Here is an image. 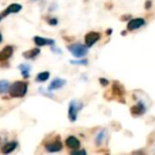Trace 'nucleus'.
I'll return each instance as SVG.
<instances>
[{
  "instance_id": "nucleus-5",
  "label": "nucleus",
  "mask_w": 155,
  "mask_h": 155,
  "mask_svg": "<svg viewBox=\"0 0 155 155\" xmlns=\"http://www.w3.org/2000/svg\"><path fill=\"white\" fill-rule=\"evenodd\" d=\"M144 25H146V20L143 18H133L129 21L127 28V31H135L137 29H140Z\"/></svg>"
},
{
  "instance_id": "nucleus-25",
  "label": "nucleus",
  "mask_w": 155,
  "mask_h": 155,
  "mask_svg": "<svg viewBox=\"0 0 155 155\" xmlns=\"http://www.w3.org/2000/svg\"><path fill=\"white\" fill-rule=\"evenodd\" d=\"M127 18H131V15H124L121 17V20H127Z\"/></svg>"
},
{
  "instance_id": "nucleus-23",
  "label": "nucleus",
  "mask_w": 155,
  "mask_h": 155,
  "mask_svg": "<svg viewBox=\"0 0 155 155\" xmlns=\"http://www.w3.org/2000/svg\"><path fill=\"white\" fill-rule=\"evenodd\" d=\"M71 154H86V151H78V149L77 150H72L71 151Z\"/></svg>"
},
{
  "instance_id": "nucleus-19",
  "label": "nucleus",
  "mask_w": 155,
  "mask_h": 155,
  "mask_svg": "<svg viewBox=\"0 0 155 155\" xmlns=\"http://www.w3.org/2000/svg\"><path fill=\"white\" fill-rule=\"evenodd\" d=\"M9 88H10V84L8 81H5V80L0 81V95L7 93V91H9Z\"/></svg>"
},
{
  "instance_id": "nucleus-14",
  "label": "nucleus",
  "mask_w": 155,
  "mask_h": 155,
  "mask_svg": "<svg viewBox=\"0 0 155 155\" xmlns=\"http://www.w3.org/2000/svg\"><path fill=\"white\" fill-rule=\"evenodd\" d=\"M39 53H41V50H39L38 48H33V49L24 52V53H22V56L28 58V60H33V58H35L36 56H38Z\"/></svg>"
},
{
  "instance_id": "nucleus-10",
  "label": "nucleus",
  "mask_w": 155,
  "mask_h": 155,
  "mask_svg": "<svg viewBox=\"0 0 155 155\" xmlns=\"http://www.w3.org/2000/svg\"><path fill=\"white\" fill-rule=\"evenodd\" d=\"M65 143H66L67 148L71 149V150H77V149H79L81 147L80 140L78 139L75 136H69V137H67Z\"/></svg>"
},
{
  "instance_id": "nucleus-4",
  "label": "nucleus",
  "mask_w": 155,
  "mask_h": 155,
  "mask_svg": "<svg viewBox=\"0 0 155 155\" xmlns=\"http://www.w3.org/2000/svg\"><path fill=\"white\" fill-rule=\"evenodd\" d=\"M101 37V34L99 32H95V31H91V32H88L86 35H85V45L87 47H91L94 46Z\"/></svg>"
},
{
  "instance_id": "nucleus-15",
  "label": "nucleus",
  "mask_w": 155,
  "mask_h": 155,
  "mask_svg": "<svg viewBox=\"0 0 155 155\" xmlns=\"http://www.w3.org/2000/svg\"><path fill=\"white\" fill-rule=\"evenodd\" d=\"M16 147H17V142H15V141L8 142V143H5V146L1 148V152H2L3 154H9V153L13 152V151L15 150Z\"/></svg>"
},
{
  "instance_id": "nucleus-17",
  "label": "nucleus",
  "mask_w": 155,
  "mask_h": 155,
  "mask_svg": "<svg viewBox=\"0 0 155 155\" xmlns=\"http://www.w3.org/2000/svg\"><path fill=\"white\" fill-rule=\"evenodd\" d=\"M49 77H50L49 71H43V72H39L36 75V81L37 82H46L49 79Z\"/></svg>"
},
{
  "instance_id": "nucleus-13",
  "label": "nucleus",
  "mask_w": 155,
  "mask_h": 155,
  "mask_svg": "<svg viewBox=\"0 0 155 155\" xmlns=\"http://www.w3.org/2000/svg\"><path fill=\"white\" fill-rule=\"evenodd\" d=\"M34 43L36 46L38 47H43V46L46 45H50V46H53L55 44V41L53 39H47V38H44L41 36H35L34 37Z\"/></svg>"
},
{
  "instance_id": "nucleus-28",
  "label": "nucleus",
  "mask_w": 155,
  "mask_h": 155,
  "mask_svg": "<svg viewBox=\"0 0 155 155\" xmlns=\"http://www.w3.org/2000/svg\"><path fill=\"white\" fill-rule=\"evenodd\" d=\"M3 18V16H2V14H0V21H1V19Z\"/></svg>"
},
{
  "instance_id": "nucleus-22",
  "label": "nucleus",
  "mask_w": 155,
  "mask_h": 155,
  "mask_svg": "<svg viewBox=\"0 0 155 155\" xmlns=\"http://www.w3.org/2000/svg\"><path fill=\"white\" fill-rule=\"evenodd\" d=\"M47 21H48V24L51 25V26H56L58 20L56 19V18H50V19H48Z\"/></svg>"
},
{
  "instance_id": "nucleus-12",
  "label": "nucleus",
  "mask_w": 155,
  "mask_h": 155,
  "mask_svg": "<svg viewBox=\"0 0 155 155\" xmlns=\"http://www.w3.org/2000/svg\"><path fill=\"white\" fill-rule=\"evenodd\" d=\"M66 84V81L61 79V78H56L50 83V85L48 86V91H55V89L62 88L64 85Z\"/></svg>"
},
{
  "instance_id": "nucleus-20",
  "label": "nucleus",
  "mask_w": 155,
  "mask_h": 155,
  "mask_svg": "<svg viewBox=\"0 0 155 155\" xmlns=\"http://www.w3.org/2000/svg\"><path fill=\"white\" fill-rule=\"evenodd\" d=\"M87 60H81V61H71V64L75 65H87Z\"/></svg>"
},
{
  "instance_id": "nucleus-16",
  "label": "nucleus",
  "mask_w": 155,
  "mask_h": 155,
  "mask_svg": "<svg viewBox=\"0 0 155 155\" xmlns=\"http://www.w3.org/2000/svg\"><path fill=\"white\" fill-rule=\"evenodd\" d=\"M18 68H19V70L21 71L22 77H24L25 79H28V78H29V73H30V70H31L30 65L21 64V65H19V66H18Z\"/></svg>"
},
{
  "instance_id": "nucleus-6",
  "label": "nucleus",
  "mask_w": 155,
  "mask_h": 155,
  "mask_svg": "<svg viewBox=\"0 0 155 155\" xmlns=\"http://www.w3.org/2000/svg\"><path fill=\"white\" fill-rule=\"evenodd\" d=\"M14 53V47L11 45L5 46L1 51H0V62H7Z\"/></svg>"
},
{
  "instance_id": "nucleus-24",
  "label": "nucleus",
  "mask_w": 155,
  "mask_h": 155,
  "mask_svg": "<svg viewBox=\"0 0 155 155\" xmlns=\"http://www.w3.org/2000/svg\"><path fill=\"white\" fill-rule=\"evenodd\" d=\"M151 5H152V1H151V0H147L146 5H144V8L148 10V9H150V8H151Z\"/></svg>"
},
{
  "instance_id": "nucleus-18",
  "label": "nucleus",
  "mask_w": 155,
  "mask_h": 155,
  "mask_svg": "<svg viewBox=\"0 0 155 155\" xmlns=\"http://www.w3.org/2000/svg\"><path fill=\"white\" fill-rule=\"evenodd\" d=\"M104 139H105V131L102 130L101 132L98 133L97 137H96V144H97V146H101V144L103 143Z\"/></svg>"
},
{
  "instance_id": "nucleus-9",
  "label": "nucleus",
  "mask_w": 155,
  "mask_h": 155,
  "mask_svg": "<svg viewBox=\"0 0 155 155\" xmlns=\"http://www.w3.org/2000/svg\"><path fill=\"white\" fill-rule=\"evenodd\" d=\"M130 112L135 117L141 116V115L144 114V112H146V106H144V104L142 103V102H138L137 104H135V105H133L130 108Z\"/></svg>"
},
{
  "instance_id": "nucleus-11",
  "label": "nucleus",
  "mask_w": 155,
  "mask_h": 155,
  "mask_svg": "<svg viewBox=\"0 0 155 155\" xmlns=\"http://www.w3.org/2000/svg\"><path fill=\"white\" fill-rule=\"evenodd\" d=\"M21 9H22L21 5H19V3H13V5H9V7L2 12V16L5 17V16L10 15V14L18 13L19 11H21Z\"/></svg>"
},
{
  "instance_id": "nucleus-8",
  "label": "nucleus",
  "mask_w": 155,
  "mask_h": 155,
  "mask_svg": "<svg viewBox=\"0 0 155 155\" xmlns=\"http://www.w3.org/2000/svg\"><path fill=\"white\" fill-rule=\"evenodd\" d=\"M112 94L114 97H117L119 100V98H123L124 97V88L123 86L120 84L119 82H114L112 86Z\"/></svg>"
},
{
  "instance_id": "nucleus-26",
  "label": "nucleus",
  "mask_w": 155,
  "mask_h": 155,
  "mask_svg": "<svg viewBox=\"0 0 155 155\" xmlns=\"http://www.w3.org/2000/svg\"><path fill=\"white\" fill-rule=\"evenodd\" d=\"M2 41V35H1V33H0V43Z\"/></svg>"
},
{
  "instance_id": "nucleus-3",
  "label": "nucleus",
  "mask_w": 155,
  "mask_h": 155,
  "mask_svg": "<svg viewBox=\"0 0 155 155\" xmlns=\"http://www.w3.org/2000/svg\"><path fill=\"white\" fill-rule=\"evenodd\" d=\"M83 104L80 103V102L75 101V100H72V101L69 103V108H68V117L69 120L71 122H74L78 118V114L82 110Z\"/></svg>"
},
{
  "instance_id": "nucleus-7",
  "label": "nucleus",
  "mask_w": 155,
  "mask_h": 155,
  "mask_svg": "<svg viewBox=\"0 0 155 155\" xmlns=\"http://www.w3.org/2000/svg\"><path fill=\"white\" fill-rule=\"evenodd\" d=\"M45 149L48 151V152H58V151H62L63 144L60 140V137H58L56 140H54V141L49 142V143H46Z\"/></svg>"
},
{
  "instance_id": "nucleus-27",
  "label": "nucleus",
  "mask_w": 155,
  "mask_h": 155,
  "mask_svg": "<svg viewBox=\"0 0 155 155\" xmlns=\"http://www.w3.org/2000/svg\"><path fill=\"white\" fill-rule=\"evenodd\" d=\"M106 33H107V34H110V33H112V30H107L106 31Z\"/></svg>"
},
{
  "instance_id": "nucleus-2",
  "label": "nucleus",
  "mask_w": 155,
  "mask_h": 155,
  "mask_svg": "<svg viewBox=\"0 0 155 155\" xmlns=\"http://www.w3.org/2000/svg\"><path fill=\"white\" fill-rule=\"evenodd\" d=\"M68 50L70 53L75 58H84L87 53H88V47L84 46L82 44H72V45L68 46Z\"/></svg>"
},
{
  "instance_id": "nucleus-1",
  "label": "nucleus",
  "mask_w": 155,
  "mask_h": 155,
  "mask_svg": "<svg viewBox=\"0 0 155 155\" xmlns=\"http://www.w3.org/2000/svg\"><path fill=\"white\" fill-rule=\"evenodd\" d=\"M28 83L25 81H16L10 86L9 94L12 98H22L27 95Z\"/></svg>"
},
{
  "instance_id": "nucleus-21",
  "label": "nucleus",
  "mask_w": 155,
  "mask_h": 155,
  "mask_svg": "<svg viewBox=\"0 0 155 155\" xmlns=\"http://www.w3.org/2000/svg\"><path fill=\"white\" fill-rule=\"evenodd\" d=\"M99 82H100V84H101L102 86H104V87L107 86V85H108V81L106 80L105 78H100V79H99Z\"/></svg>"
}]
</instances>
